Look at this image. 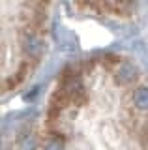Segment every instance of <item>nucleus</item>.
Listing matches in <instances>:
<instances>
[{"label": "nucleus", "mask_w": 148, "mask_h": 150, "mask_svg": "<svg viewBox=\"0 0 148 150\" xmlns=\"http://www.w3.org/2000/svg\"><path fill=\"white\" fill-rule=\"evenodd\" d=\"M25 150H148V73L118 49L81 54L53 79Z\"/></svg>", "instance_id": "nucleus-1"}, {"label": "nucleus", "mask_w": 148, "mask_h": 150, "mask_svg": "<svg viewBox=\"0 0 148 150\" xmlns=\"http://www.w3.org/2000/svg\"><path fill=\"white\" fill-rule=\"evenodd\" d=\"M53 4H0V96L21 86L49 51Z\"/></svg>", "instance_id": "nucleus-2"}, {"label": "nucleus", "mask_w": 148, "mask_h": 150, "mask_svg": "<svg viewBox=\"0 0 148 150\" xmlns=\"http://www.w3.org/2000/svg\"><path fill=\"white\" fill-rule=\"evenodd\" d=\"M69 9L81 11L88 17L107 21H129L137 15L139 4H73Z\"/></svg>", "instance_id": "nucleus-3"}]
</instances>
